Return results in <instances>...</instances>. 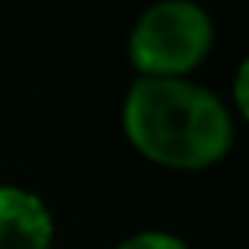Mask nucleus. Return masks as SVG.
<instances>
[{
  "label": "nucleus",
  "instance_id": "obj_1",
  "mask_svg": "<svg viewBox=\"0 0 249 249\" xmlns=\"http://www.w3.org/2000/svg\"><path fill=\"white\" fill-rule=\"evenodd\" d=\"M123 133L142 158L174 170L212 167L233 145L231 110L186 76H139L123 101Z\"/></svg>",
  "mask_w": 249,
  "mask_h": 249
},
{
  "label": "nucleus",
  "instance_id": "obj_2",
  "mask_svg": "<svg viewBox=\"0 0 249 249\" xmlns=\"http://www.w3.org/2000/svg\"><path fill=\"white\" fill-rule=\"evenodd\" d=\"M214 29L208 13L193 0H158L129 32L126 54L139 76L180 79L208 57Z\"/></svg>",
  "mask_w": 249,
  "mask_h": 249
},
{
  "label": "nucleus",
  "instance_id": "obj_3",
  "mask_svg": "<svg viewBox=\"0 0 249 249\" xmlns=\"http://www.w3.org/2000/svg\"><path fill=\"white\" fill-rule=\"evenodd\" d=\"M54 218L35 193L0 186V249H51Z\"/></svg>",
  "mask_w": 249,
  "mask_h": 249
},
{
  "label": "nucleus",
  "instance_id": "obj_4",
  "mask_svg": "<svg viewBox=\"0 0 249 249\" xmlns=\"http://www.w3.org/2000/svg\"><path fill=\"white\" fill-rule=\"evenodd\" d=\"M114 249H186V243L164 231H142V233L126 237L123 243H117Z\"/></svg>",
  "mask_w": 249,
  "mask_h": 249
},
{
  "label": "nucleus",
  "instance_id": "obj_5",
  "mask_svg": "<svg viewBox=\"0 0 249 249\" xmlns=\"http://www.w3.org/2000/svg\"><path fill=\"white\" fill-rule=\"evenodd\" d=\"M243 82H246V63L240 67V73H237V107L246 114V91H243Z\"/></svg>",
  "mask_w": 249,
  "mask_h": 249
}]
</instances>
